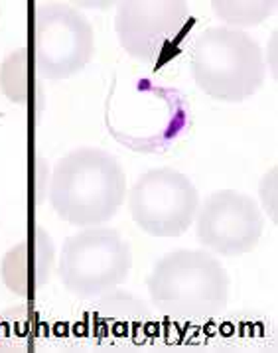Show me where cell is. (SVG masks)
<instances>
[{"label": "cell", "mask_w": 278, "mask_h": 353, "mask_svg": "<svg viewBox=\"0 0 278 353\" xmlns=\"http://www.w3.org/2000/svg\"><path fill=\"white\" fill-rule=\"evenodd\" d=\"M188 14V2L181 0H126L119 2L115 32L128 56L154 63L180 34Z\"/></svg>", "instance_id": "cell-8"}, {"label": "cell", "mask_w": 278, "mask_h": 353, "mask_svg": "<svg viewBox=\"0 0 278 353\" xmlns=\"http://www.w3.org/2000/svg\"><path fill=\"white\" fill-rule=\"evenodd\" d=\"M30 52L26 46L4 57L0 65V91L6 99L26 105L30 97Z\"/></svg>", "instance_id": "cell-12"}, {"label": "cell", "mask_w": 278, "mask_h": 353, "mask_svg": "<svg viewBox=\"0 0 278 353\" xmlns=\"http://www.w3.org/2000/svg\"><path fill=\"white\" fill-rule=\"evenodd\" d=\"M95 52V32L79 10L48 4L36 10L34 59L46 79H68L81 73Z\"/></svg>", "instance_id": "cell-6"}, {"label": "cell", "mask_w": 278, "mask_h": 353, "mask_svg": "<svg viewBox=\"0 0 278 353\" xmlns=\"http://www.w3.org/2000/svg\"><path fill=\"white\" fill-rule=\"evenodd\" d=\"M125 198V172L115 156L101 148L71 150L54 166L50 203L70 225H103L119 213Z\"/></svg>", "instance_id": "cell-1"}, {"label": "cell", "mask_w": 278, "mask_h": 353, "mask_svg": "<svg viewBox=\"0 0 278 353\" xmlns=\"http://www.w3.org/2000/svg\"><path fill=\"white\" fill-rule=\"evenodd\" d=\"M197 241L223 256L252 251L263 235L264 219L255 199L235 190L211 194L195 213Z\"/></svg>", "instance_id": "cell-7"}, {"label": "cell", "mask_w": 278, "mask_h": 353, "mask_svg": "<svg viewBox=\"0 0 278 353\" xmlns=\"http://www.w3.org/2000/svg\"><path fill=\"white\" fill-rule=\"evenodd\" d=\"M192 77L211 99L243 103L264 83L263 50L243 30H203L192 46Z\"/></svg>", "instance_id": "cell-3"}, {"label": "cell", "mask_w": 278, "mask_h": 353, "mask_svg": "<svg viewBox=\"0 0 278 353\" xmlns=\"http://www.w3.org/2000/svg\"><path fill=\"white\" fill-rule=\"evenodd\" d=\"M211 10L221 22L227 24V28L241 30L261 26L268 16L277 10L275 0H241V2H231V0H213Z\"/></svg>", "instance_id": "cell-11"}, {"label": "cell", "mask_w": 278, "mask_h": 353, "mask_svg": "<svg viewBox=\"0 0 278 353\" xmlns=\"http://www.w3.org/2000/svg\"><path fill=\"white\" fill-rule=\"evenodd\" d=\"M199 194L194 182L174 168L144 172L128 192L135 223L152 237H180L194 223Z\"/></svg>", "instance_id": "cell-5"}, {"label": "cell", "mask_w": 278, "mask_h": 353, "mask_svg": "<svg viewBox=\"0 0 278 353\" xmlns=\"http://www.w3.org/2000/svg\"><path fill=\"white\" fill-rule=\"evenodd\" d=\"M132 267L130 247L119 231L85 227L68 237L57 261V276L71 294L99 298L115 292Z\"/></svg>", "instance_id": "cell-4"}, {"label": "cell", "mask_w": 278, "mask_h": 353, "mask_svg": "<svg viewBox=\"0 0 278 353\" xmlns=\"http://www.w3.org/2000/svg\"><path fill=\"white\" fill-rule=\"evenodd\" d=\"M56 267V247L48 231L36 227L4 254L0 279L4 286L24 300H34L50 284Z\"/></svg>", "instance_id": "cell-9"}, {"label": "cell", "mask_w": 278, "mask_h": 353, "mask_svg": "<svg viewBox=\"0 0 278 353\" xmlns=\"http://www.w3.org/2000/svg\"><path fill=\"white\" fill-rule=\"evenodd\" d=\"M150 314L139 298L125 292L105 294L93 314L95 330L101 338L132 339L144 332Z\"/></svg>", "instance_id": "cell-10"}, {"label": "cell", "mask_w": 278, "mask_h": 353, "mask_svg": "<svg viewBox=\"0 0 278 353\" xmlns=\"http://www.w3.org/2000/svg\"><path fill=\"white\" fill-rule=\"evenodd\" d=\"M146 286L154 306L180 320L217 316L229 300V274L203 249H178L162 256L148 274Z\"/></svg>", "instance_id": "cell-2"}]
</instances>
